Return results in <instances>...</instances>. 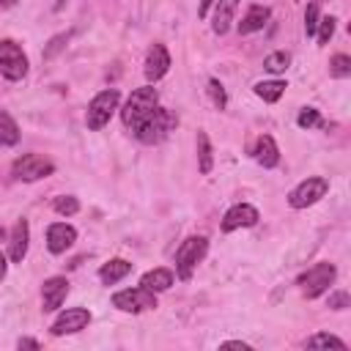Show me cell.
<instances>
[{
	"mask_svg": "<svg viewBox=\"0 0 351 351\" xmlns=\"http://www.w3.org/2000/svg\"><path fill=\"white\" fill-rule=\"evenodd\" d=\"M156 104H159V93H156V88L143 85V88L132 90V96L126 99V104H123V110H121V121H123V126L134 132V129L151 115V110H154Z\"/></svg>",
	"mask_w": 351,
	"mask_h": 351,
	"instance_id": "1",
	"label": "cell"
},
{
	"mask_svg": "<svg viewBox=\"0 0 351 351\" xmlns=\"http://www.w3.org/2000/svg\"><path fill=\"white\" fill-rule=\"evenodd\" d=\"M176 123H178L176 112H173V110H165V107L156 104V107L151 110V115L134 129V134H137L140 143H145V145H156V143H162V140L176 129Z\"/></svg>",
	"mask_w": 351,
	"mask_h": 351,
	"instance_id": "2",
	"label": "cell"
},
{
	"mask_svg": "<svg viewBox=\"0 0 351 351\" xmlns=\"http://www.w3.org/2000/svg\"><path fill=\"white\" fill-rule=\"evenodd\" d=\"M208 250V239L206 236H189L181 241V247L176 250V274L181 280H189L192 271L197 269V263L206 258Z\"/></svg>",
	"mask_w": 351,
	"mask_h": 351,
	"instance_id": "3",
	"label": "cell"
},
{
	"mask_svg": "<svg viewBox=\"0 0 351 351\" xmlns=\"http://www.w3.org/2000/svg\"><path fill=\"white\" fill-rule=\"evenodd\" d=\"M118 101H121V93H118L115 88H107V90L96 93V96L90 99V104H88V112H85L88 129H90V132H99L101 126H107L110 118H112V112L118 110Z\"/></svg>",
	"mask_w": 351,
	"mask_h": 351,
	"instance_id": "4",
	"label": "cell"
},
{
	"mask_svg": "<svg viewBox=\"0 0 351 351\" xmlns=\"http://www.w3.org/2000/svg\"><path fill=\"white\" fill-rule=\"evenodd\" d=\"M335 277H337L335 263L321 261V263L310 266V269L299 277V288H302V293H304L307 299H315V296H321V293L335 282Z\"/></svg>",
	"mask_w": 351,
	"mask_h": 351,
	"instance_id": "5",
	"label": "cell"
},
{
	"mask_svg": "<svg viewBox=\"0 0 351 351\" xmlns=\"http://www.w3.org/2000/svg\"><path fill=\"white\" fill-rule=\"evenodd\" d=\"M52 173H55V165L41 154H22L11 165V176L16 181H38V178H47Z\"/></svg>",
	"mask_w": 351,
	"mask_h": 351,
	"instance_id": "6",
	"label": "cell"
},
{
	"mask_svg": "<svg viewBox=\"0 0 351 351\" xmlns=\"http://www.w3.org/2000/svg\"><path fill=\"white\" fill-rule=\"evenodd\" d=\"M0 74L5 80H11V82H16V80H22L27 74V55L11 38L0 41Z\"/></svg>",
	"mask_w": 351,
	"mask_h": 351,
	"instance_id": "7",
	"label": "cell"
},
{
	"mask_svg": "<svg viewBox=\"0 0 351 351\" xmlns=\"http://www.w3.org/2000/svg\"><path fill=\"white\" fill-rule=\"evenodd\" d=\"M112 307L123 310V313H145V310H154L156 307V293L137 285V288H126V291H118L112 293Z\"/></svg>",
	"mask_w": 351,
	"mask_h": 351,
	"instance_id": "8",
	"label": "cell"
},
{
	"mask_svg": "<svg viewBox=\"0 0 351 351\" xmlns=\"http://www.w3.org/2000/svg\"><path fill=\"white\" fill-rule=\"evenodd\" d=\"M326 189H329V181H326V178L310 176V178H304V181L288 195V203H291L293 208H307V206L318 203V200L326 195Z\"/></svg>",
	"mask_w": 351,
	"mask_h": 351,
	"instance_id": "9",
	"label": "cell"
},
{
	"mask_svg": "<svg viewBox=\"0 0 351 351\" xmlns=\"http://www.w3.org/2000/svg\"><path fill=\"white\" fill-rule=\"evenodd\" d=\"M90 324V313L85 310V307H69L66 313H60L58 315V321L52 324V335L55 337H60V335H74V332H80V329H85Z\"/></svg>",
	"mask_w": 351,
	"mask_h": 351,
	"instance_id": "10",
	"label": "cell"
},
{
	"mask_svg": "<svg viewBox=\"0 0 351 351\" xmlns=\"http://www.w3.org/2000/svg\"><path fill=\"white\" fill-rule=\"evenodd\" d=\"M258 219H261V214H258L255 206H250V203H236L233 208L225 211V217H222V230L230 233V230H239V228H252Z\"/></svg>",
	"mask_w": 351,
	"mask_h": 351,
	"instance_id": "11",
	"label": "cell"
},
{
	"mask_svg": "<svg viewBox=\"0 0 351 351\" xmlns=\"http://www.w3.org/2000/svg\"><path fill=\"white\" fill-rule=\"evenodd\" d=\"M69 296V280L66 277H49L41 285V307L44 313H55Z\"/></svg>",
	"mask_w": 351,
	"mask_h": 351,
	"instance_id": "12",
	"label": "cell"
},
{
	"mask_svg": "<svg viewBox=\"0 0 351 351\" xmlns=\"http://www.w3.org/2000/svg\"><path fill=\"white\" fill-rule=\"evenodd\" d=\"M167 69H170V52L165 49V44H154L148 49V55H145V63H143L145 80L156 82V80H162L167 74Z\"/></svg>",
	"mask_w": 351,
	"mask_h": 351,
	"instance_id": "13",
	"label": "cell"
},
{
	"mask_svg": "<svg viewBox=\"0 0 351 351\" xmlns=\"http://www.w3.org/2000/svg\"><path fill=\"white\" fill-rule=\"evenodd\" d=\"M74 241H77V230H74L71 225H66V222H52V225L47 228V250H49L52 255L66 252Z\"/></svg>",
	"mask_w": 351,
	"mask_h": 351,
	"instance_id": "14",
	"label": "cell"
},
{
	"mask_svg": "<svg viewBox=\"0 0 351 351\" xmlns=\"http://www.w3.org/2000/svg\"><path fill=\"white\" fill-rule=\"evenodd\" d=\"M27 241H30V228H27V219H16L11 233H8V258L14 263H22L25 255H27Z\"/></svg>",
	"mask_w": 351,
	"mask_h": 351,
	"instance_id": "15",
	"label": "cell"
},
{
	"mask_svg": "<svg viewBox=\"0 0 351 351\" xmlns=\"http://www.w3.org/2000/svg\"><path fill=\"white\" fill-rule=\"evenodd\" d=\"M252 156H255V162H258L261 167H277V165H280V148H277L274 137H271V134H261V137L255 140Z\"/></svg>",
	"mask_w": 351,
	"mask_h": 351,
	"instance_id": "16",
	"label": "cell"
},
{
	"mask_svg": "<svg viewBox=\"0 0 351 351\" xmlns=\"http://www.w3.org/2000/svg\"><path fill=\"white\" fill-rule=\"evenodd\" d=\"M269 16H271V11H269V5H250L247 8V14L241 16V22H239V33L241 36H247V33H255V30H263V25L269 22Z\"/></svg>",
	"mask_w": 351,
	"mask_h": 351,
	"instance_id": "17",
	"label": "cell"
},
{
	"mask_svg": "<svg viewBox=\"0 0 351 351\" xmlns=\"http://www.w3.org/2000/svg\"><path fill=\"white\" fill-rule=\"evenodd\" d=\"M236 5L239 0H217V8H214V22H211V30L217 36H225L230 30V22H233V14H236Z\"/></svg>",
	"mask_w": 351,
	"mask_h": 351,
	"instance_id": "18",
	"label": "cell"
},
{
	"mask_svg": "<svg viewBox=\"0 0 351 351\" xmlns=\"http://www.w3.org/2000/svg\"><path fill=\"white\" fill-rule=\"evenodd\" d=\"M129 271H132V263H129V261H123V258H112L110 263H104V266L99 269V280H101L104 285H115V282L123 280Z\"/></svg>",
	"mask_w": 351,
	"mask_h": 351,
	"instance_id": "19",
	"label": "cell"
},
{
	"mask_svg": "<svg viewBox=\"0 0 351 351\" xmlns=\"http://www.w3.org/2000/svg\"><path fill=\"white\" fill-rule=\"evenodd\" d=\"M140 285L143 288H148V291H154V293H159V291H167L170 285H173V271L170 269H151V271H145L143 274V280H140Z\"/></svg>",
	"mask_w": 351,
	"mask_h": 351,
	"instance_id": "20",
	"label": "cell"
},
{
	"mask_svg": "<svg viewBox=\"0 0 351 351\" xmlns=\"http://www.w3.org/2000/svg\"><path fill=\"white\" fill-rule=\"evenodd\" d=\"M214 167V151H211V143H208V134L206 132H197V170L203 176H208Z\"/></svg>",
	"mask_w": 351,
	"mask_h": 351,
	"instance_id": "21",
	"label": "cell"
},
{
	"mask_svg": "<svg viewBox=\"0 0 351 351\" xmlns=\"http://www.w3.org/2000/svg\"><path fill=\"white\" fill-rule=\"evenodd\" d=\"M16 143H19V126H16V121L5 110H0V145H16Z\"/></svg>",
	"mask_w": 351,
	"mask_h": 351,
	"instance_id": "22",
	"label": "cell"
},
{
	"mask_svg": "<svg viewBox=\"0 0 351 351\" xmlns=\"http://www.w3.org/2000/svg\"><path fill=\"white\" fill-rule=\"evenodd\" d=\"M285 93V82L282 80H266V82H258L255 85V96H261L263 101H277L280 96Z\"/></svg>",
	"mask_w": 351,
	"mask_h": 351,
	"instance_id": "23",
	"label": "cell"
},
{
	"mask_svg": "<svg viewBox=\"0 0 351 351\" xmlns=\"http://www.w3.org/2000/svg\"><path fill=\"white\" fill-rule=\"evenodd\" d=\"M346 348V343L340 340V337H335V335H329V332H318V335H313V337H307V348Z\"/></svg>",
	"mask_w": 351,
	"mask_h": 351,
	"instance_id": "24",
	"label": "cell"
},
{
	"mask_svg": "<svg viewBox=\"0 0 351 351\" xmlns=\"http://www.w3.org/2000/svg\"><path fill=\"white\" fill-rule=\"evenodd\" d=\"M288 63H291V55L288 52H271V55H266V60H263V69L266 71H271V74H280V71H285L288 69Z\"/></svg>",
	"mask_w": 351,
	"mask_h": 351,
	"instance_id": "25",
	"label": "cell"
},
{
	"mask_svg": "<svg viewBox=\"0 0 351 351\" xmlns=\"http://www.w3.org/2000/svg\"><path fill=\"white\" fill-rule=\"evenodd\" d=\"M329 74L332 77H337V80H346V77H351V58L348 55H335L332 60H329Z\"/></svg>",
	"mask_w": 351,
	"mask_h": 351,
	"instance_id": "26",
	"label": "cell"
},
{
	"mask_svg": "<svg viewBox=\"0 0 351 351\" xmlns=\"http://www.w3.org/2000/svg\"><path fill=\"white\" fill-rule=\"evenodd\" d=\"M52 208H55L60 217H71V214H77V211H80V200H77V197H71V195H60V197H55V200H52Z\"/></svg>",
	"mask_w": 351,
	"mask_h": 351,
	"instance_id": "27",
	"label": "cell"
},
{
	"mask_svg": "<svg viewBox=\"0 0 351 351\" xmlns=\"http://www.w3.org/2000/svg\"><path fill=\"white\" fill-rule=\"evenodd\" d=\"M296 123H299V129H315V126H324V121H321V112H318L315 107H304V110L299 112Z\"/></svg>",
	"mask_w": 351,
	"mask_h": 351,
	"instance_id": "28",
	"label": "cell"
},
{
	"mask_svg": "<svg viewBox=\"0 0 351 351\" xmlns=\"http://www.w3.org/2000/svg\"><path fill=\"white\" fill-rule=\"evenodd\" d=\"M332 33H335V16H321V19H318V27H315V36H318V47L329 44Z\"/></svg>",
	"mask_w": 351,
	"mask_h": 351,
	"instance_id": "29",
	"label": "cell"
},
{
	"mask_svg": "<svg viewBox=\"0 0 351 351\" xmlns=\"http://www.w3.org/2000/svg\"><path fill=\"white\" fill-rule=\"evenodd\" d=\"M208 93H211L217 110H225V107H228V93H225V88H222L219 80H214V77L208 80Z\"/></svg>",
	"mask_w": 351,
	"mask_h": 351,
	"instance_id": "30",
	"label": "cell"
},
{
	"mask_svg": "<svg viewBox=\"0 0 351 351\" xmlns=\"http://www.w3.org/2000/svg\"><path fill=\"white\" fill-rule=\"evenodd\" d=\"M318 3H307V8H304V33H307V38L310 36H315V27H318Z\"/></svg>",
	"mask_w": 351,
	"mask_h": 351,
	"instance_id": "31",
	"label": "cell"
},
{
	"mask_svg": "<svg viewBox=\"0 0 351 351\" xmlns=\"http://www.w3.org/2000/svg\"><path fill=\"white\" fill-rule=\"evenodd\" d=\"M329 307H332V310H346V307H348V293H346V291L332 293V296H329Z\"/></svg>",
	"mask_w": 351,
	"mask_h": 351,
	"instance_id": "32",
	"label": "cell"
},
{
	"mask_svg": "<svg viewBox=\"0 0 351 351\" xmlns=\"http://www.w3.org/2000/svg\"><path fill=\"white\" fill-rule=\"evenodd\" d=\"M63 41H69V36H55V38L49 41V47L44 49V58H52V55H55V52L63 47Z\"/></svg>",
	"mask_w": 351,
	"mask_h": 351,
	"instance_id": "33",
	"label": "cell"
},
{
	"mask_svg": "<svg viewBox=\"0 0 351 351\" xmlns=\"http://www.w3.org/2000/svg\"><path fill=\"white\" fill-rule=\"evenodd\" d=\"M38 346H41V343L33 340V337H22V340H19V348H38Z\"/></svg>",
	"mask_w": 351,
	"mask_h": 351,
	"instance_id": "34",
	"label": "cell"
},
{
	"mask_svg": "<svg viewBox=\"0 0 351 351\" xmlns=\"http://www.w3.org/2000/svg\"><path fill=\"white\" fill-rule=\"evenodd\" d=\"M211 3H214V0H203V3H200V8H197V16H206V14H208V8H211Z\"/></svg>",
	"mask_w": 351,
	"mask_h": 351,
	"instance_id": "35",
	"label": "cell"
},
{
	"mask_svg": "<svg viewBox=\"0 0 351 351\" xmlns=\"http://www.w3.org/2000/svg\"><path fill=\"white\" fill-rule=\"evenodd\" d=\"M225 346H228V348H241V351H247V348H250V346H247V343H241V340H230V343H225Z\"/></svg>",
	"mask_w": 351,
	"mask_h": 351,
	"instance_id": "36",
	"label": "cell"
},
{
	"mask_svg": "<svg viewBox=\"0 0 351 351\" xmlns=\"http://www.w3.org/2000/svg\"><path fill=\"white\" fill-rule=\"evenodd\" d=\"M3 277H5V255L0 252V280H3Z\"/></svg>",
	"mask_w": 351,
	"mask_h": 351,
	"instance_id": "37",
	"label": "cell"
},
{
	"mask_svg": "<svg viewBox=\"0 0 351 351\" xmlns=\"http://www.w3.org/2000/svg\"><path fill=\"white\" fill-rule=\"evenodd\" d=\"M0 5L3 8H11V5H16V0H0Z\"/></svg>",
	"mask_w": 351,
	"mask_h": 351,
	"instance_id": "38",
	"label": "cell"
},
{
	"mask_svg": "<svg viewBox=\"0 0 351 351\" xmlns=\"http://www.w3.org/2000/svg\"><path fill=\"white\" fill-rule=\"evenodd\" d=\"M3 239H5V230H3V225H0V241H3Z\"/></svg>",
	"mask_w": 351,
	"mask_h": 351,
	"instance_id": "39",
	"label": "cell"
}]
</instances>
